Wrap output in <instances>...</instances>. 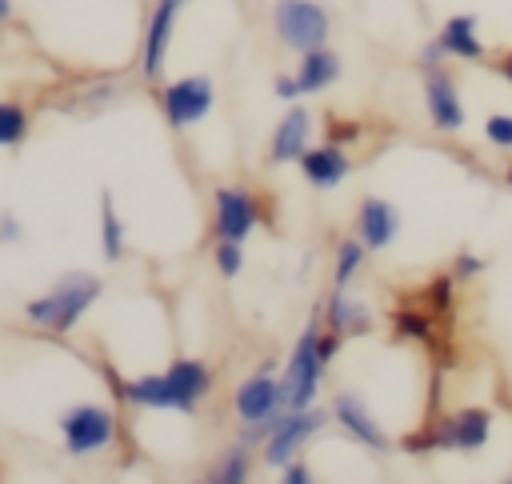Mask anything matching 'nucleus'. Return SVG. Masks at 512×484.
<instances>
[{
  "instance_id": "nucleus-1",
  "label": "nucleus",
  "mask_w": 512,
  "mask_h": 484,
  "mask_svg": "<svg viewBox=\"0 0 512 484\" xmlns=\"http://www.w3.org/2000/svg\"><path fill=\"white\" fill-rule=\"evenodd\" d=\"M212 388V372L200 360H176L168 372L136 376L124 384V400L132 408H180L196 412V400Z\"/></svg>"
},
{
  "instance_id": "nucleus-2",
  "label": "nucleus",
  "mask_w": 512,
  "mask_h": 484,
  "mask_svg": "<svg viewBox=\"0 0 512 484\" xmlns=\"http://www.w3.org/2000/svg\"><path fill=\"white\" fill-rule=\"evenodd\" d=\"M100 288H104V284H100L92 272H64L48 292H40V296H32V300L24 304V316H28L32 324L48 328V332H68V328L96 304Z\"/></svg>"
},
{
  "instance_id": "nucleus-3",
  "label": "nucleus",
  "mask_w": 512,
  "mask_h": 484,
  "mask_svg": "<svg viewBox=\"0 0 512 484\" xmlns=\"http://www.w3.org/2000/svg\"><path fill=\"white\" fill-rule=\"evenodd\" d=\"M232 408H236V416L248 424L244 444H256V440H264V436L272 432V424L288 412L284 384H280L276 376H268V372H256V376H248V380L236 388Z\"/></svg>"
},
{
  "instance_id": "nucleus-4",
  "label": "nucleus",
  "mask_w": 512,
  "mask_h": 484,
  "mask_svg": "<svg viewBox=\"0 0 512 484\" xmlns=\"http://www.w3.org/2000/svg\"><path fill=\"white\" fill-rule=\"evenodd\" d=\"M272 28L292 52H308L328 40V12L316 0H276L272 4Z\"/></svg>"
},
{
  "instance_id": "nucleus-5",
  "label": "nucleus",
  "mask_w": 512,
  "mask_h": 484,
  "mask_svg": "<svg viewBox=\"0 0 512 484\" xmlns=\"http://www.w3.org/2000/svg\"><path fill=\"white\" fill-rule=\"evenodd\" d=\"M316 340H320V328H316V320L304 328V336L296 340V348H292V356H288V368H284V400H288V412H304V408H312V400H316V388H320V368H324V360H320V352H316Z\"/></svg>"
},
{
  "instance_id": "nucleus-6",
  "label": "nucleus",
  "mask_w": 512,
  "mask_h": 484,
  "mask_svg": "<svg viewBox=\"0 0 512 484\" xmlns=\"http://www.w3.org/2000/svg\"><path fill=\"white\" fill-rule=\"evenodd\" d=\"M60 436L72 456H92L116 436V416L100 404H76L60 416Z\"/></svg>"
},
{
  "instance_id": "nucleus-7",
  "label": "nucleus",
  "mask_w": 512,
  "mask_h": 484,
  "mask_svg": "<svg viewBox=\"0 0 512 484\" xmlns=\"http://www.w3.org/2000/svg\"><path fill=\"white\" fill-rule=\"evenodd\" d=\"M216 104V84L212 76H184V80H172L164 92H160V108H164V120L172 128H188V124H200Z\"/></svg>"
},
{
  "instance_id": "nucleus-8",
  "label": "nucleus",
  "mask_w": 512,
  "mask_h": 484,
  "mask_svg": "<svg viewBox=\"0 0 512 484\" xmlns=\"http://www.w3.org/2000/svg\"><path fill=\"white\" fill-rule=\"evenodd\" d=\"M320 428H324V416L312 412V408H304V412H284V416L272 424V432L264 436V460L276 464V468H284V464L292 460V452H296L312 432H320Z\"/></svg>"
},
{
  "instance_id": "nucleus-9",
  "label": "nucleus",
  "mask_w": 512,
  "mask_h": 484,
  "mask_svg": "<svg viewBox=\"0 0 512 484\" xmlns=\"http://www.w3.org/2000/svg\"><path fill=\"white\" fill-rule=\"evenodd\" d=\"M492 432V412L488 408H460L452 420H444L424 448H460V452H476L488 444Z\"/></svg>"
},
{
  "instance_id": "nucleus-10",
  "label": "nucleus",
  "mask_w": 512,
  "mask_h": 484,
  "mask_svg": "<svg viewBox=\"0 0 512 484\" xmlns=\"http://www.w3.org/2000/svg\"><path fill=\"white\" fill-rule=\"evenodd\" d=\"M256 220H260V208L244 188H220L216 192V236L220 240H240L244 244L252 236Z\"/></svg>"
},
{
  "instance_id": "nucleus-11",
  "label": "nucleus",
  "mask_w": 512,
  "mask_h": 484,
  "mask_svg": "<svg viewBox=\"0 0 512 484\" xmlns=\"http://www.w3.org/2000/svg\"><path fill=\"white\" fill-rule=\"evenodd\" d=\"M424 108H428V120H432L440 132L464 128V104H460V96H456L452 76L440 72V68H428V72H424Z\"/></svg>"
},
{
  "instance_id": "nucleus-12",
  "label": "nucleus",
  "mask_w": 512,
  "mask_h": 484,
  "mask_svg": "<svg viewBox=\"0 0 512 484\" xmlns=\"http://www.w3.org/2000/svg\"><path fill=\"white\" fill-rule=\"evenodd\" d=\"M176 12H180V0H156V8H152V16H148V32H144V56H140L144 76H160L164 56H168V40H172Z\"/></svg>"
},
{
  "instance_id": "nucleus-13",
  "label": "nucleus",
  "mask_w": 512,
  "mask_h": 484,
  "mask_svg": "<svg viewBox=\"0 0 512 484\" xmlns=\"http://www.w3.org/2000/svg\"><path fill=\"white\" fill-rule=\"evenodd\" d=\"M396 232H400V212H396V204H388V200H380V196H368V200L360 204V216H356V236H360L372 252H380V248H388V244L396 240Z\"/></svg>"
},
{
  "instance_id": "nucleus-14",
  "label": "nucleus",
  "mask_w": 512,
  "mask_h": 484,
  "mask_svg": "<svg viewBox=\"0 0 512 484\" xmlns=\"http://www.w3.org/2000/svg\"><path fill=\"white\" fill-rule=\"evenodd\" d=\"M300 172H304V180L312 184V188H336V184H344V176H348V156H344V148L340 144H320V148H304L300 152Z\"/></svg>"
},
{
  "instance_id": "nucleus-15",
  "label": "nucleus",
  "mask_w": 512,
  "mask_h": 484,
  "mask_svg": "<svg viewBox=\"0 0 512 484\" xmlns=\"http://www.w3.org/2000/svg\"><path fill=\"white\" fill-rule=\"evenodd\" d=\"M332 416H336V424L348 428L360 444H368V448H376V452H388V448H392V440L380 432V424L368 416V408H364L352 392H340V396L332 400Z\"/></svg>"
},
{
  "instance_id": "nucleus-16",
  "label": "nucleus",
  "mask_w": 512,
  "mask_h": 484,
  "mask_svg": "<svg viewBox=\"0 0 512 484\" xmlns=\"http://www.w3.org/2000/svg\"><path fill=\"white\" fill-rule=\"evenodd\" d=\"M308 132H312V116H308V108H288L284 120H280L276 132H272L268 160H272V164L300 160V152L308 148Z\"/></svg>"
},
{
  "instance_id": "nucleus-17",
  "label": "nucleus",
  "mask_w": 512,
  "mask_h": 484,
  "mask_svg": "<svg viewBox=\"0 0 512 484\" xmlns=\"http://www.w3.org/2000/svg\"><path fill=\"white\" fill-rule=\"evenodd\" d=\"M340 76V56L324 44L300 52V68H296V84H300V96H312V92H324L332 80Z\"/></svg>"
},
{
  "instance_id": "nucleus-18",
  "label": "nucleus",
  "mask_w": 512,
  "mask_h": 484,
  "mask_svg": "<svg viewBox=\"0 0 512 484\" xmlns=\"http://www.w3.org/2000/svg\"><path fill=\"white\" fill-rule=\"evenodd\" d=\"M440 48H444V56L480 60V56H484V44H480V36H476V16H472V12L448 16L444 28H440Z\"/></svg>"
},
{
  "instance_id": "nucleus-19",
  "label": "nucleus",
  "mask_w": 512,
  "mask_h": 484,
  "mask_svg": "<svg viewBox=\"0 0 512 484\" xmlns=\"http://www.w3.org/2000/svg\"><path fill=\"white\" fill-rule=\"evenodd\" d=\"M324 316H328V328H336L340 336H352V332H368V308H364L360 300H348L340 288L328 296V308H324Z\"/></svg>"
},
{
  "instance_id": "nucleus-20",
  "label": "nucleus",
  "mask_w": 512,
  "mask_h": 484,
  "mask_svg": "<svg viewBox=\"0 0 512 484\" xmlns=\"http://www.w3.org/2000/svg\"><path fill=\"white\" fill-rule=\"evenodd\" d=\"M100 252H104L108 264H116L124 256V224L116 216V204H112L108 188L100 192Z\"/></svg>"
},
{
  "instance_id": "nucleus-21",
  "label": "nucleus",
  "mask_w": 512,
  "mask_h": 484,
  "mask_svg": "<svg viewBox=\"0 0 512 484\" xmlns=\"http://www.w3.org/2000/svg\"><path fill=\"white\" fill-rule=\"evenodd\" d=\"M364 256H368V244H364L360 236H352V240H340V244H336V268H332L336 288H344V284L356 276V268L364 264Z\"/></svg>"
},
{
  "instance_id": "nucleus-22",
  "label": "nucleus",
  "mask_w": 512,
  "mask_h": 484,
  "mask_svg": "<svg viewBox=\"0 0 512 484\" xmlns=\"http://www.w3.org/2000/svg\"><path fill=\"white\" fill-rule=\"evenodd\" d=\"M248 448H252V444H244V440L232 444V448L220 456V464L212 468L208 480H216V484H240V480H248V460H252Z\"/></svg>"
},
{
  "instance_id": "nucleus-23",
  "label": "nucleus",
  "mask_w": 512,
  "mask_h": 484,
  "mask_svg": "<svg viewBox=\"0 0 512 484\" xmlns=\"http://www.w3.org/2000/svg\"><path fill=\"white\" fill-rule=\"evenodd\" d=\"M28 136V112L20 104H0V148H16Z\"/></svg>"
},
{
  "instance_id": "nucleus-24",
  "label": "nucleus",
  "mask_w": 512,
  "mask_h": 484,
  "mask_svg": "<svg viewBox=\"0 0 512 484\" xmlns=\"http://www.w3.org/2000/svg\"><path fill=\"white\" fill-rule=\"evenodd\" d=\"M216 268H220L224 280L240 276V268H244V248H240V240H220V244H216Z\"/></svg>"
},
{
  "instance_id": "nucleus-25",
  "label": "nucleus",
  "mask_w": 512,
  "mask_h": 484,
  "mask_svg": "<svg viewBox=\"0 0 512 484\" xmlns=\"http://www.w3.org/2000/svg\"><path fill=\"white\" fill-rule=\"evenodd\" d=\"M484 136L496 144V148H512V116L508 112H492L484 120Z\"/></svg>"
},
{
  "instance_id": "nucleus-26",
  "label": "nucleus",
  "mask_w": 512,
  "mask_h": 484,
  "mask_svg": "<svg viewBox=\"0 0 512 484\" xmlns=\"http://www.w3.org/2000/svg\"><path fill=\"white\" fill-rule=\"evenodd\" d=\"M480 272H484V260L472 256V252H460L456 264H452V280H472V276H480Z\"/></svg>"
},
{
  "instance_id": "nucleus-27",
  "label": "nucleus",
  "mask_w": 512,
  "mask_h": 484,
  "mask_svg": "<svg viewBox=\"0 0 512 484\" xmlns=\"http://www.w3.org/2000/svg\"><path fill=\"white\" fill-rule=\"evenodd\" d=\"M392 320H396V328H400L404 336H416V340H428V332H432L428 320H420V316H412V312H396Z\"/></svg>"
},
{
  "instance_id": "nucleus-28",
  "label": "nucleus",
  "mask_w": 512,
  "mask_h": 484,
  "mask_svg": "<svg viewBox=\"0 0 512 484\" xmlns=\"http://www.w3.org/2000/svg\"><path fill=\"white\" fill-rule=\"evenodd\" d=\"M24 236V228H20V220L12 216V212H0V244H16Z\"/></svg>"
},
{
  "instance_id": "nucleus-29",
  "label": "nucleus",
  "mask_w": 512,
  "mask_h": 484,
  "mask_svg": "<svg viewBox=\"0 0 512 484\" xmlns=\"http://www.w3.org/2000/svg\"><path fill=\"white\" fill-rule=\"evenodd\" d=\"M280 480H284V484H308V480H312V472H308V464L288 460V464H284V472H280Z\"/></svg>"
},
{
  "instance_id": "nucleus-30",
  "label": "nucleus",
  "mask_w": 512,
  "mask_h": 484,
  "mask_svg": "<svg viewBox=\"0 0 512 484\" xmlns=\"http://www.w3.org/2000/svg\"><path fill=\"white\" fill-rule=\"evenodd\" d=\"M336 348H340V332H336V328H332L328 336H320V340H316V352H320V360H324V364L336 356Z\"/></svg>"
},
{
  "instance_id": "nucleus-31",
  "label": "nucleus",
  "mask_w": 512,
  "mask_h": 484,
  "mask_svg": "<svg viewBox=\"0 0 512 484\" xmlns=\"http://www.w3.org/2000/svg\"><path fill=\"white\" fill-rule=\"evenodd\" d=\"M272 92H276L280 100H296V96H300V84H296V76H280Z\"/></svg>"
},
{
  "instance_id": "nucleus-32",
  "label": "nucleus",
  "mask_w": 512,
  "mask_h": 484,
  "mask_svg": "<svg viewBox=\"0 0 512 484\" xmlns=\"http://www.w3.org/2000/svg\"><path fill=\"white\" fill-rule=\"evenodd\" d=\"M12 16V0H0V24Z\"/></svg>"
},
{
  "instance_id": "nucleus-33",
  "label": "nucleus",
  "mask_w": 512,
  "mask_h": 484,
  "mask_svg": "<svg viewBox=\"0 0 512 484\" xmlns=\"http://www.w3.org/2000/svg\"><path fill=\"white\" fill-rule=\"evenodd\" d=\"M504 76H508V84H512V52H508V60H504Z\"/></svg>"
},
{
  "instance_id": "nucleus-34",
  "label": "nucleus",
  "mask_w": 512,
  "mask_h": 484,
  "mask_svg": "<svg viewBox=\"0 0 512 484\" xmlns=\"http://www.w3.org/2000/svg\"><path fill=\"white\" fill-rule=\"evenodd\" d=\"M508 180H512V168H508Z\"/></svg>"
}]
</instances>
